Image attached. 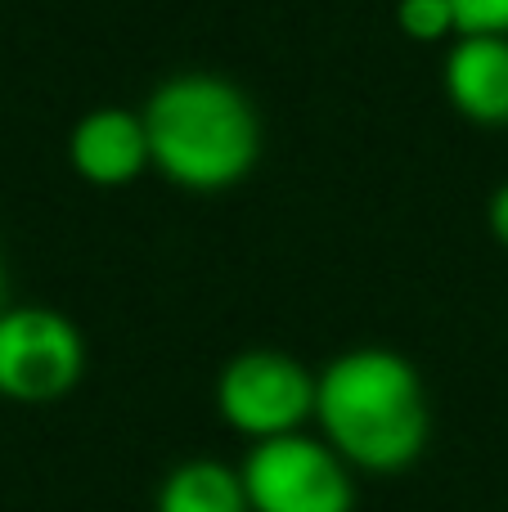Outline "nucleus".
<instances>
[{
	"mask_svg": "<svg viewBox=\"0 0 508 512\" xmlns=\"http://www.w3.org/2000/svg\"><path fill=\"white\" fill-rule=\"evenodd\" d=\"M315 418L324 441L360 472H405L432 436L419 369L387 346L338 355L315 382Z\"/></svg>",
	"mask_w": 508,
	"mask_h": 512,
	"instance_id": "1",
	"label": "nucleus"
},
{
	"mask_svg": "<svg viewBox=\"0 0 508 512\" xmlns=\"http://www.w3.org/2000/svg\"><path fill=\"white\" fill-rule=\"evenodd\" d=\"M153 167L189 194H221L252 176L261 158V117L234 81L176 72L144 104Z\"/></svg>",
	"mask_w": 508,
	"mask_h": 512,
	"instance_id": "2",
	"label": "nucleus"
},
{
	"mask_svg": "<svg viewBox=\"0 0 508 512\" xmlns=\"http://www.w3.org/2000/svg\"><path fill=\"white\" fill-rule=\"evenodd\" d=\"M252 512H356L351 463L315 436H275L243 459Z\"/></svg>",
	"mask_w": 508,
	"mask_h": 512,
	"instance_id": "3",
	"label": "nucleus"
},
{
	"mask_svg": "<svg viewBox=\"0 0 508 512\" xmlns=\"http://www.w3.org/2000/svg\"><path fill=\"white\" fill-rule=\"evenodd\" d=\"M315 373L284 351H243L216 378V409L252 445L293 436L315 418Z\"/></svg>",
	"mask_w": 508,
	"mask_h": 512,
	"instance_id": "4",
	"label": "nucleus"
},
{
	"mask_svg": "<svg viewBox=\"0 0 508 512\" xmlns=\"http://www.w3.org/2000/svg\"><path fill=\"white\" fill-rule=\"evenodd\" d=\"M86 373V342L68 315L50 306L0 310V396L50 405Z\"/></svg>",
	"mask_w": 508,
	"mask_h": 512,
	"instance_id": "5",
	"label": "nucleus"
},
{
	"mask_svg": "<svg viewBox=\"0 0 508 512\" xmlns=\"http://www.w3.org/2000/svg\"><path fill=\"white\" fill-rule=\"evenodd\" d=\"M68 158L77 176L95 189H126L153 167L144 113L131 108H95L68 135Z\"/></svg>",
	"mask_w": 508,
	"mask_h": 512,
	"instance_id": "6",
	"label": "nucleus"
},
{
	"mask_svg": "<svg viewBox=\"0 0 508 512\" xmlns=\"http://www.w3.org/2000/svg\"><path fill=\"white\" fill-rule=\"evenodd\" d=\"M441 81L459 117L508 126V36H455Z\"/></svg>",
	"mask_w": 508,
	"mask_h": 512,
	"instance_id": "7",
	"label": "nucleus"
},
{
	"mask_svg": "<svg viewBox=\"0 0 508 512\" xmlns=\"http://www.w3.org/2000/svg\"><path fill=\"white\" fill-rule=\"evenodd\" d=\"M158 512H252L243 472L212 459H189L167 472L158 490Z\"/></svg>",
	"mask_w": 508,
	"mask_h": 512,
	"instance_id": "8",
	"label": "nucleus"
},
{
	"mask_svg": "<svg viewBox=\"0 0 508 512\" xmlns=\"http://www.w3.org/2000/svg\"><path fill=\"white\" fill-rule=\"evenodd\" d=\"M396 27L419 45H437L459 36V14L450 0H396Z\"/></svg>",
	"mask_w": 508,
	"mask_h": 512,
	"instance_id": "9",
	"label": "nucleus"
},
{
	"mask_svg": "<svg viewBox=\"0 0 508 512\" xmlns=\"http://www.w3.org/2000/svg\"><path fill=\"white\" fill-rule=\"evenodd\" d=\"M459 36H508V0H450Z\"/></svg>",
	"mask_w": 508,
	"mask_h": 512,
	"instance_id": "10",
	"label": "nucleus"
},
{
	"mask_svg": "<svg viewBox=\"0 0 508 512\" xmlns=\"http://www.w3.org/2000/svg\"><path fill=\"white\" fill-rule=\"evenodd\" d=\"M486 225H491L495 243H500V248H508V185L495 189L491 203H486Z\"/></svg>",
	"mask_w": 508,
	"mask_h": 512,
	"instance_id": "11",
	"label": "nucleus"
},
{
	"mask_svg": "<svg viewBox=\"0 0 508 512\" xmlns=\"http://www.w3.org/2000/svg\"><path fill=\"white\" fill-rule=\"evenodd\" d=\"M0 297H5V270H0Z\"/></svg>",
	"mask_w": 508,
	"mask_h": 512,
	"instance_id": "12",
	"label": "nucleus"
}]
</instances>
